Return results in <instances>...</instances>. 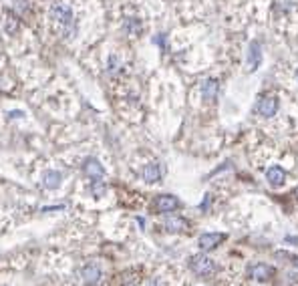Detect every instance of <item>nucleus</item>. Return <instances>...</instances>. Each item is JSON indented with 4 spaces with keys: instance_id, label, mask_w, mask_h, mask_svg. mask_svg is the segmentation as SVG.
I'll return each instance as SVG.
<instances>
[{
    "instance_id": "nucleus-1",
    "label": "nucleus",
    "mask_w": 298,
    "mask_h": 286,
    "mask_svg": "<svg viewBox=\"0 0 298 286\" xmlns=\"http://www.w3.org/2000/svg\"><path fill=\"white\" fill-rule=\"evenodd\" d=\"M51 19L55 25H59L61 29V37L71 41L77 35V19L73 13V7L67 3H55L51 7Z\"/></svg>"
},
{
    "instance_id": "nucleus-2",
    "label": "nucleus",
    "mask_w": 298,
    "mask_h": 286,
    "mask_svg": "<svg viewBox=\"0 0 298 286\" xmlns=\"http://www.w3.org/2000/svg\"><path fill=\"white\" fill-rule=\"evenodd\" d=\"M190 268L194 270V274L208 278V276H212L216 272V262L210 256H206V254H196L190 260Z\"/></svg>"
},
{
    "instance_id": "nucleus-3",
    "label": "nucleus",
    "mask_w": 298,
    "mask_h": 286,
    "mask_svg": "<svg viewBox=\"0 0 298 286\" xmlns=\"http://www.w3.org/2000/svg\"><path fill=\"white\" fill-rule=\"evenodd\" d=\"M262 63V45L260 41H252L248 47V57H246V71L254 73Z\"/></svg>"
},
{
    "instance_id": "nucleus-4",
    "label": "nucleus",
    "mask_w": 298,
    "mask_h": 286,
    "mask_svg": "<svg viewBox=\"0 0 298 286\" xmlns=\"http://www.w3.org/2000/svg\"><path fill=\"white\" fill-rule=\"evenodd\" d=\"M154 208L160 212V214H170V212H176L180 208V200L172 194H162L156 198L154 202Z\"/></svg>"
},
{
    "instance_id": "nucleus-5",
    "label": "nucleus",
    "mask_w": 298,
    "mask_h": 286,
    "mask_svg": "<svg viewBox=\"0 0 298 286\" xmlns=\"http://www.w3.org/2000/svg\"><path fill=\"white\" fill-rule=\"evenodd\" d=\"M224 240H226V234H224V232H208V234H202V236H200L198 246H200V250L210 252V250L218 248Z\"/></svg>"
},
{
    "instance_id": "nucleus-6",
    "label": "nucleus",
    "mask_w": 298,
    "mask_h": 286,
    "mask_svg": "<svg viewBox=\"0 0 298 286\" xmlns=\"http://www.w3.org/2000/svg\"><path fill=\"white\" fill-rule=\"evenodd\" d=\"M83 174H85L89 180H103V178H105V168L101 166L99 160L87 158L85 164H83Z\"/></svg>"
},
{
    "instance_id": "nucleus-7",
    "label": "nucleus",
    "mask_w": 298,
    "mask_h": 286,
    "mask_svg": "<svg viewBox=\"0 0 298 286\" xmlns=\"http://www.w3.org/2000/svg\"><path fill=\"white\" fill-rule=\"evenodd\" d=\"M256 111L262 117H274L278 111V99L276 97H262L256 105Z\"/></svg>"
},
{
    "instance_id": "nucleus-8",
    "label": "nucleus",
    "mask_w": 298,
    "mask_h": 286,
    "mask_svg": "<svg viewBox=\"0 0 298 286\" xmlns=\"http://www.w3.org/2000/svg\"><path fill=\"white\" fill-rule=\"evenodd\" d=\"M298 7V0H274L272 3V11L276 17H290L294 15Z\"/></svg>"
},
{
    "instance_id": "nucleus-9",
    "label": "nucleus",
    "mask_w": 298,
    "mask_h": 286,
    "mask_svg": "<svg viewBox=\"0 0 298 286\" xmlns=\"http://www.w3.org/2000/svg\"><path fill=\"white\" fill-rule=\"evenodd\" d=\"M162 174H164L162 166H160L158 162H152V164H147V166L143 168L141 178H143V182H147V184H156V182L162 180Z\"/></svg>"
},
{
    "instance_id": "nucleus-10",
    "label": "nucleus",
    "mask_w": 298,
    "mask_h": 286,
    "mask_svg": "<svg viewBox=\"0 0 298 286\" xmlns=\"http://www.w3.org/2000/svg\"><path fill=\"white\" fill-rule=\"evenodd\" d=\"M81 276H83L85 284L95 286V284H99V280H101V268H99L97 264H87V266H83Z\"/></svg>"
},
{
    "instance_id": "nucleus-11",
    "label": "nucleus",
    "mask_w": 298,
    "mask_h": 286,
    "mask_svg": "<svg viewBox=\"0 0 298 286\" xmlns=\"http://www.w3.org/2000/svg\"><path fill=\"white\" fill-rule=\"evenodd\" d=\"M266 180H268V184L272 188H280L286 182V172L282 168H278V166H272V168L266 170Z\"/></svg>"
},
{
    "instance_id": "nucleus-12",
    "label": "nucleus",
    "mask_w": 298,
    "mask_h": 286,
    "mask_svg": "<svg viewBox=\"0 0 298 286\" xmlns=\"http://www.w3.org/2000/svg\"><path fill=\"white\" fill-rule=\"evenodd\" d=\"M164 228L168 230V232H184L186 228H188V222L182 218V216H174V214H170L166 220H164Z\"/></svg>"
},
{
    "instance_id": "nucleus-13",
    "label": "nucleus",
    "mask_w": 298,
    "mask_h": 286,
    "mask_svg": "<svg viewBox=\"0 0 298 286\" xmlns=\"http://www.w3.org/2000/svg\"><path fill=\"white\" fill-rule=\"evenodd\" d=\"M218 93H220V83L216 79H206L202 83V97L206 101H214L218 97Z\"/></svg>"
},
{
    "instance_id": "nucleus-14",
    "label": "nucleus",
    "mask_w": 298,
    "mask_h": 286,
    "mask_svg": "<svg viewBox=\"0 0 298 286\" xmlns=\"http://www.w3.org/2000/svg\"><path fill=\"white\" fill-rule=\"evenodd\" d=\"M274 274V268L270 266V264H254L252 268H250V276L254 278V280H268L270 276Z\"/></svg>"
},
{
    "instance_id": "nucleus-15",
    "label": "nucleus",
    "mask_w": 298,
    "mask_h": 286,
    "mask_svg": "<svg viewBox=\"0 0 298 286\" xmlns=\"http://www.w3.org/2000/svg\"><path fill=\"white\" fill-rule=\"evenodd\" d=\"M61 182H63V174H61V172L51 170V172H47V174L43 176V188H45V190H57V188L61 186Z\"/></svg>"
},
{
    "instance_id": "nucleus-16",
    "label": "nucleus",
    "mask_w": 298,
    "mask_h": 286,
    "mask_svg": "<svg viewBox=\"0 0 298 286\" xmlns=\"http://www.w3.org/2000/svg\"><path fill=\"white\" fill-rule=\"evenodd\" d=\"M19 29H21L19 17H17V15H13V13H9V15H7V19H5V31H7V35L15 37V35L19 33Z\"/></svg>"
},
{
    "instance_id": "nucleus-17",
    "label": "nucleus",
    "mask_w": 298,
    "mask_h": 286,
    "mask_svg": "<svg viewBox=\"0 0 298 286\" xmlns=\"http://www.w3.org/2000/svg\"><path fill=\"white\" fill-rule=\"evenodd\" d=\"M123 29H125V33H129V35H137V33L141 31V23H139V19L129 17V19H125Z\"/></svg>"
},
{
    "instance_id": "nucleus-18",
    "label": "nucleus",
    "mask_w": 298,
    "mask_h": 286,
    "mask_svg": "<svg viewBox=\"0 0 298 286\" xmlns=\"http://www.w3.org/2000/svg\"><path fill=\"white\" fill-rule=\"evenodd\" d=\"M105 192H107V186H105L103 180H91V194L95 198H103Z\"/></svg>"
},
{
    "instance_id": "nucleus-19",
    "label": "nucleus",
    "mask_w": 298,
    "mask_h": 286,
    "mask_svg": "<svg viewBox=\"0 0 298 286\" xmlns=\"http://www.w3.org/2000/svg\"><path fill=\"white\" fill-rule=\"evenodd\" d=\"M121 69V61L115 57V55H109V59H107V71L109 73H115V71H119Z\"/></svg>"
},
{
    "instance_id": "nucleus-20",
    "label": "nucleus",
    "mask_w": 298,
    "mask_h": 286,
    "mask_svg": "<svg viewBox=\"0 0 298 286\" xmlns=\"http://www.w3.org/2000/svg\"><path fill=\"white\" fill-rule=\"evenodd\" d=\"M23 115H25L23 111H13V113H11V117H13V119H15V117H23Z\"/></svg>"
},
{
    "instance_id": "nucleus-21",
    "label": "nucleus",
    "mask_w": 298,
    "mask_h": 286,
    "mask_svg": "<svg viewBox=\"0 0 298 286\" xmlns=\"http://www.w3.org/2000/svg\"><path fill=\"white\" fill-rule=\"evenodd\" d=\"M149 286H162V284H160V280H152V282H149Z\"/></svg>"
},
{
    "instance_id": "nucleus-22",
    "label": "nucleus",
    "mask_w": 298,
    "mask_h": 286,
    "mask_svg": "<svg viewBox=\"0 0 298 286\" xmlns=\"http://www.w3.org/2000/svg\"><path fill=\"white\" fill-rule=\"evenodd\" d=\"M294 196H296V198H298V186H296V190H294Z\"/></svg>"
},
{
    "instance_id": "nucleus-23",
    "label": "nucleus",
    "mask_w": 298,
    "mask_h": 286,
    "mask_svg": "<svg viewBox=\"0 0 298 286\" xmlns=\"http://www.w3.org/2000/svg\"><path fill=\"white\" fill-rule=\"evenodd\" d=\"M294 264H296V268H298V258H294Z\"/></svg>"
}]
</instances>
